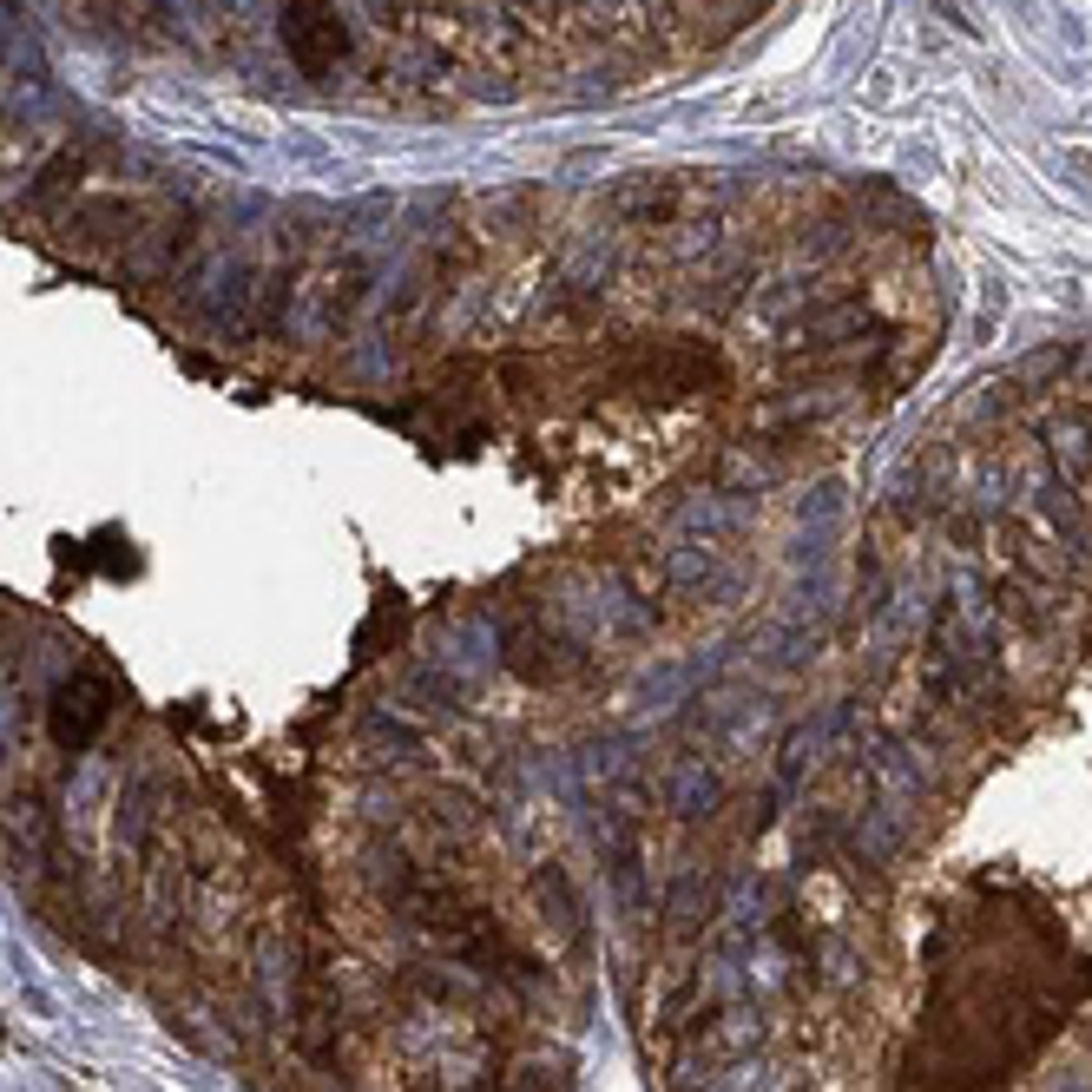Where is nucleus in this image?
<instances>
[{
    "mask_svg": "<svg viewBox=\"0 0 1092 1092\" xmlns=\"http://www.w3.org/2000/svg\"><path fill=\"white\" fill-rule=\"evenodd\" d=\"M132 238H139V205H126V198H86L66 211V244H80V251H119Z\"/></svg>",
    "mask_w": 1092,
    "mask_h": 1092,
    "instance_id": "3",
    "label": "nucleus"
},
{
    "mask_svg": "<svg viewBox=\"0 0 1092 1092\" xmlns=\"http://www.w3.org/2000/svg\"><path fill=\"white\" fill-rule=\"evenodd\" d=\"M112 724V685L99 672H73L53 685V705H47V730L60 751H86L93 737Z\"/></svg>",
    "mask_w": 1092,
    "mask_h": 1092,
    "instance_id": "2",
    "label": "nucleus"
},
{
    "mask_svg": "<svg viewBox=\"0 0 1092 1092\" xmlns=\"http://www.w3.org/2000/svg\"><path fill=\"white\" fill-rule=\"evenodd\" d=\"M80 172H86V165H80V159H73V151H60V159H53V165L41 172V184H33V191H27V205H47V198H60V191H66V184H80Z\"/></svg>",
    "mask_w": 1092,
    "mask_h": 1092,
    "instance_id": "4",
    "label": "nucleus"
},
{
    "mask_svg": "<svg viewBox=\"0 0 1092 1092\" xmlns=\"http://www.w3.org/2000/svg\"><path fill=\"white\" fill-rule=\"evenodd\" d=\"M284 53L309 73V80H323V73L349 53V27L336 14V0H284Z\"/></svg>",
    "mask_w": 1092,
    "mask_h": 1092,
    "instance_id": "1",
    "label": "nucleus"
}]
</instances>
